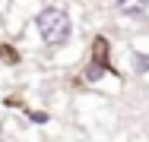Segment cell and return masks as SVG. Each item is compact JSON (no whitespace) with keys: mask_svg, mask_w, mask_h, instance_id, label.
Masks as SVG:
<instances>
[{"mask_svg":"<svg viewBox=\"0 0 149 142\" xmlns=\"http://www.w3.org/2000/svg\"><path fill=\"white\" fill-rule=\"evenodd\" d=\"M32 32L38 35L41 48H48V51L67 48L73 41V16L60 3H45L32 13Z\"/></svg>","mask_w":149,"mask_h":142,"instance_id":"1","label":"cell"},{"mask_svg":"<svg viewBox=\"0 0 149 142\" xmlns=\"http://www.w3.org/2000/svg\"><path fill=\"white\" fill-rule=\"evenodd\" d=\"M111 10L124 19H146L149 0H111Z\"/></svg>","mask_w":149,"mask_h":142,"instance_id":"2","label":"cell"},{"mask_svg":"<svg viewBox=\"0 0 149 142\" xmlns=\"http://www.w3.org/2000/svg\"><path fill=\"white\" fill-rule=\"evenodd\" d=\"M127 70H130L136 79H146L149 76V51L130 48V51H127Z\"/></svg>","mask_w":149,"mask_h":142,"instance_id":"3","label":"cell"},{"mask_svg":"<svg viewBox=\"0 0 149 142\" xmlns=\"http://www.w3.org/2000/svg\"><path fill=\"white\" fill-rule=\"evenodd\" d=\"M29 117H32V123H38V126H45V123H48V114H45V111H32Z\"/></svg>","mask_w":149,"mask_h":142,"instance_id":"4","label":"cell"},{"mask_svg":"<svg viewBox=\"0 0 149 142\" xmlns=\"http://www.w3.org/2000/svg\"><path fill=\"white\" fill-rule=\"evenodd\" d=\"M0 142H6V139H0Z\"/></svg>","mask_w":149,"mask_h":142,"instance_id":"5","label":"cell"}]
</instances>
